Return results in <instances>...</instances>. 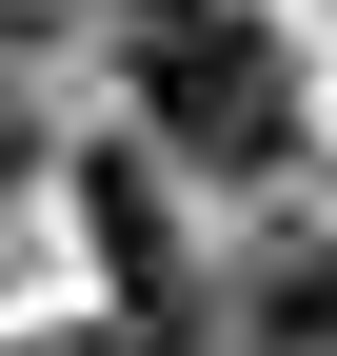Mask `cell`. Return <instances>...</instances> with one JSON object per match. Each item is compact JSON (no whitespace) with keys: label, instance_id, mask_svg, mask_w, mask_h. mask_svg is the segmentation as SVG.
Masks as SVG:
<instances>
[{"label":"cell","instance_id":"obj_3","mask_svg":"<svg viewBox=\"0 0 337 356\" xmlns=\"http://www.w3.org/2000/svg\"><path fill=\"white\" fill-rule=\"evenodd\" d=\"M238 356H337V257H318V238H258V277H238Z\"/></svg>","mask_w":337,"mask_h":356},{"label":"cell","instance_id":"obj_1","mask_svg":"<svg viewBox=\"0 0 337 356\" xmlns=\"http://www.w3.org/2000/svg\"><path fill=\"white\" fill-rule=\"evenodd\" d=\"M119 99L198 178H278L298 159V60H278L258 0H119Z\"/></svg>","mask_w":337,"mask_h":356},{"label":"cell","instance_id":"obj_5","mask_svg":"<svg viewBox=\"0 0 337 356\" xmlns=\"http://www.w3.org/2000/svg\"><path fill=\"white\" fill-rule=\"evenodd\" d=\"M20 20H60V0H0V40H20Z\"/></svg>","mask_w":337,"mask_h":356},{"label":"cell","instance_id":"obj_4","mask_svg":"<svg viewBox=\"0 0 337 356\" xmlns=\"http://www.w3.org/2000/svg\"><path fill=\"white\" fill-rule=\"evenodd\" d=\"M20 178H40V119H20V79H0V198H20Z\"/></svg>","mask_w":337,"mask_h":356},{"label":"cell","instance_id":"obj_2","mask_svg":"<svg viewBox=\"0 0 337 356\" xmlns=\"http://www.w3.org/2000/svg\"><path fill=\"white\" fill-rule=\"evenodd\" d=\"M79 238H100V277H119V337H179L198 317V277H179V218H159V159H79Z\"/></svg>","mask_w":337,"mask_h":356}]
</instances>
